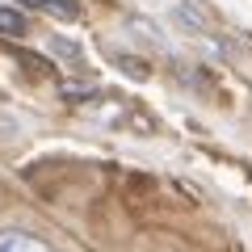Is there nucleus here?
Here are the masks:
<instances>
[{
	"label": "nucleus",
	"mask_w": 252,
	"mask_h": 252,
	"mask_svg": "<svg viewBox=\"0 0 252 252\" xmlns=\"http://www.w3.org/2000/svg\"><path fill=\"white\" fill-rule=\"evenodd\" d=\"M0 252H51V248L26 231H0Z\"/></svg>",
	"instance_id": "f257e3e1"
},
{
	"label": "nucleus",
	"mask_w": 252,
	"mask_h": 252,
	"mask_svg": "<svg viewBox=\"0 0 252 252\" xmlns=\"http://www.w3.org/2000/svg\"><path fill=\"white\" fill-rule=\"evenodd\" d=\"M26 30H30L26 13H17V9H4V4H0V34H9V38H21Z\"/></svg>",
	"instance_id": "7ed1b4c3"
},
{
	"label": "nucleus",
	"mask_w": 252,
	"mask_h": 252,
	"mask_svg": "<svg viewBox=\"0 0 252 252\" xmlns=\"http://www.w3.org/2000/svg\"><path fill=\"white\" fill-rule=\"evenodd\" d=\"M13 55H17V63H26L30 72H38V76H55L51 59H42V55H30V51H13Z\"/></svg>",
	"instance_id": "20e7f679"
},
{
	"label": "nucleus",
	"mask_w": 252,
	"mask_h": 252,
	"mask_svg": "<svg viewBox=\"0 0 252 252\" xmlns=\"http://www.w3.org/2000/svg\"><path fill=\"white\" fill-rule=\"evenodd\" d=\"M38 9H46L51 17H59V21H76L80 17V0H34Z\"/></svg>",
	"instance_id": "f03ea898"
}]
</instances>
